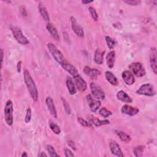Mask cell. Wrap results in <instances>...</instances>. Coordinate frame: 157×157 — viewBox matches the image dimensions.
<instances>
[{
  "label": "cell",
  "mask_w": 157,
  "mask_h": 157,
  "mask_svg": "<svg viewBox=\"0 0 157 157\" xmlns=\"http://www.w3.org/2000/svg\"><path fill=\"white\" fill-rule=\"evenodd\" d=\"M23 75L25 84L31 95V97L34 102H36L38 99V91L35 82L28 70H24Z\"/></svg>",
  "instance_id": "obj_1"
},
{
  "label": "cell",
  "mask_w": 157,
  "mask_h": 157,
  "mask_svg": "<svg viewBox=\"0 0 157 157\" xmlns=\"http://www.w3.org/2000/svg\"><path fill=\"white\" fill-rule=\"evenodd\" d=\"M47 48L53 58L60 66L66 61L63 53L53 44L48 43Z\"/></svg>",
  "instance_id": "obj_2"
},
{
  "label": "cell",
  "mask_w": 157,
  "mask_h": 157,
  "mask_svg": "<svg viewBox=\"0 0 157 157\" xmlns=\"http://www.w3.org/2000/svg\"><path fill=\"white\" fill-rule=\"evenodd\" d=\"M10 30L15 40L21 45H27L29 44L28 38L23 34L21 29L17 26H10Z\"/></svg>",
  "instance_id": "obj_3"
},
{
  "label": "cell",
  "mask_w": 157,
  "mask_h": 157,
  "mask_svg": "<svg viewBox=\"0 0 157 157\" xmlns=\"http://www.w3.org/2000/svg\"><path fill=\"white\" fill-rule=\"evenodd\" d=\"M13 103L11 100H8L4 109V119L6 123L9 126H11L13 124Z\"/></svg>",
  "instance_id": "obj_4"
},
{
  "label": "cell",
  "mask_w": 157,
  "mask_h": 157,
  "mask_svg": "<svg viewBox=\"0 0 157 157\" xmlns=\"http://www.w3.org/2000/svg\"><path fill=\"white\" fill-rule=\"evenodd\" d=\"M137 94L147 96H153L156 94V90L154 86L150 83H144L140 86L136 91Z\"/></svg>",
  "instance_id": "obj_5"
},
{
  "label": "cell",
  "mask_w": 157,
  "mask_h": 157,
  "mask_svg": "<svg viewBox=\"0 0 157 157\" xmlns=\"http://www.w3.org/2000/svg\"><path fill=\"white\" fill-rule=\"evenodd\" d=\"M129 68L131 72L137 77H142L145 75V69L141 63L134 62L129 64Z\"/></svg>",
  "instance_id": "obj_6"
},
{
  "label": "cell",
  "mask_w": 157,
  "mask_h": 157,
  "mask_svg": "<svg viewBox=\"0 0 157 157\" xmlns=\"http://www.w3.org/2000/svg\"><path fill=\"white\" fill-rule=\"evenodd\" d=\"M90 90L93 97L97 99H104L105 98V93L102 88L96 84L95 83L91 82L90 85Z\"/></svg>",
  "instance_id": "obj_7"
},
{
  "label": "cell",
  "mask_w": 157,
  "mask_h": 157,
  "mask_svg": "<svg viewBox=\"0 0 157 157\" xmlns=\"http://www.w3.org/2000/svg\"><path fill=\"white\" fill-rule=\"evenodd\" d=\"M86 100H87L90 109L92 112H96L101 107V101L99 99L93 98L91 94L87 95Z\"/></svg>",
  "instance_id": "obj_8"
},
{
  "label": "cell",
  "mask_w": 157,
  "mask_h": 157,
  "mask_svg": "<svg viewBox=\"0 0 157 157\" xmlns=\"http://www.w3.org/2000/svg\"><path fill=\"white\" fill-rule=\"evenodd\" d=\"M73 77L75 87L80 91H85L87 88V84L85 80L78 74Z\"/></svg>",
  "instance_id": "obj_9"
},
{
  "label": "cell",
  "mask_w": 157,
  "mask_h": 157,
  "mask_svg": "<svg viewBox=\"0 0 157 157\" xmlns=\"http://www.w3.org/2000/svg\"><path fill=\"white\" fill-rule=\"evenodd\" d=\"M71 27L73 31L80 37H83L84 36V31L82 27L78 23L76 19L74 17H71Z\"/></svg>",
  "instance_id": "obj_10"
},
{
  "label": "cell",
  "mask_w": 157,
  "mask_h": 157,
  "mask_svg": "<svg viewBox=\"0 0 157 157\" xmlns=\"http://www.w3.org/2000/svg\"><path fill=\"white\" fill-rule=\"evenodd\" d=\"M150 67L155 74H156L157 71V56H156V50L155 47L151 48L150 54Z\"/></svg>",
  "instance_id": "obj_11"
},
{
  "label": "cell",
  "mask_w": 157,
  "mask_h": 157,
  "mask_svg": "<svg viewBox=\"0 0 157 157\" xmlns=\"http://www.w3.org/2000/svg\"><path fill=\"white\" fill-rule=\"evenodd\" d=\"M109 147L112 153L117 156L123 157L124 155L121 151V149L119 144L115 140H112L109 143Z\"/></svg>",
  "instance_id": "obj_12"
},
{
  "label": "cell",
  "mask_w": 157,
  "mask_h": 157,
  "mask_svg": "<svg viewBox=\"0 0 157 157\" xmlns=\"http://www.w3.org/2000/svg\"><path fill=\"white\" fill-rule=\"evenodd\" d=\"M121 112L123 114L129 115V116H134L139 113V110L136 107H132L129 105L126 104L122 106L121 109Z\"/></svg>",
  "instance_id": "obj_13"
},
{
  "label": "cell",
  "mask_w": 157,
  "mask_h": 157,
  "mask_svg": "<svg viewBox=\"0 0 157 157\" xmlns=\"http://www.w3.org/2000/svg\"><path fill=\"white\" fill-rule=\"evenodd\" d=\"M84 73L91 77L92 79H96L101 74V71L96 68H92L89 66H85L83 68Z\"/></svg>",
  "instance_id": "obj_14"
},
{
  "label": "cell",
  "mask_w": 157,
  "mask_h": 157,
  "mask_svg": "<svg viewBox=\"0 0 157 157\" xmlns=\"http://www.w3.org/2000/svg\"><path fill=\"white\" fill-rule=\"evenodd\" d=\"M123 80L126 85H131L135 82V78L132 73L128 70L124 71L121 74Z\"/></svg>",
  "instance_id": "obj_15"
},
{
  "label": "cell",
  "mask_w": 157,
  "mask_h": 157,
  "mask_svg": "<svg viewBox=\"0 0 157 157\" xmlns=\"http://www.w3.org/2000/svg\"><path fill=\"white\" fill-rule=\"evenodd\" d=\"M45 102H46L47 108H48L50 114L54 118H57V112H56L53 99L50 96H48L46 98Z\"/></svg>",
  "instance_id": "obj_16"
},
{
  "label": "cell",
  "mask_w": 157,
  "mask_h": 157,
  "mask_svg": "<svg viewBox=\"0 0 157 157\" xmlns=\"http://www.w3.org/2000/svg\"><path fill=\"white\" fill-rule=\"evenodd\" d=\"M61 66L67 72H69L71 75L72 76H74L77 74H78V71L76 69V67L72 65L70 62H69L67 60H66L63 64L61 65Z\"/></svg>",
  "instance_id": "obj_17"
},
{
  "label": "cell",
  "mask_w": 157,
  "mask_h": 157,
  "mask_svg": "<svg viewBox=\"0 0 157 157\" xmlns=\"http://www.w3.org/2000/svg\"><path fill=\"white\" fill-rule=\"evenodd\" d=\"M46 28L48 31V32L50 33V36L55 40H58L59 39V35L58 30L55 28V26L51 23H48L47 26Z\"/></svg>",
  "instance_id": "obj_18"
},
{
  "label": "cell",
  "mask_w": 157,
  "mask_h": 157,
  "mask_svg": "<svg viewBox=\"0 0 157 157\" xmlns=\"http://www.w3.org/2000/svg\"><path fill=\"white\" fill-rule=\"evenodd\" d=\"M89 121L92 124H94L96 127H99L105 124H108L110 123V121L108 120H100L97 117L93 116H90L89 117Z\"/></svg>",
  "instance_id": "obj_19"
},
{
  "label": "cell",
  "mask_w": 157,
  "mask_h": 157,
  "mask_svg": "<svg viewBox=\"0 0 157 157\" xmlns=\"http://www.w3.org/2000/svg\"><path fill=\"white\" fill-rule=\"evenodd\" d=\"M117 98L118 100L127 103H131L132 102V98L124 91L120 90L117 93Z\"/></svg>",
  "instance_id": "obj_20"
},
{
  "label": "cell",
  "mask_w": 157,
  "mask_h": 157,
  "mask_svg": "<svg viewBox=\"0 0 157 157\" xmlns=\"http://www.w3.org/2000/svg\"><path fill=\"white\" fill-rule=\"evenodd\" d=\"M115 61V51H111L108 53L106 56V62L107 66L112 69L114 66V63Z\"/></svg>",
  "instance_id": "obj_21"
},
{
  "label": "cell",
  "mask_w": 157,
  "mask_h": 157,
  "mask_svg": "<svg viewBox=\"0 0 157 157\" xmlns=\"http://www.w3.org/2000/svg\"><path fill=\"white\" fill-rule=\"evenodd\" d=\"M66 86L67 88V90L69 91V93L71 95H74L77 93L76 87L75 85V83L72 79L71 77H67L66 79Z\"/></svg>",
  "instance_id": "obj_22"
},
{
  "label": "cell",
  "mask_w": 157,
  "mask_h": 157,
  "mask_svg": "<svg viewBox=\"0 0 157 157\" xmlns=\"http://www.w3.org/2000/svg\"><path fill=\"white\" fill-rule=\"evenodd\" d=\"M105 77L106 78V80L111 85L116 86V85H117L118 84V81L117 78L110 71H106L105 72Z\"/></svg>",
  "instance_id": "obj_23"
},
{
  "label": "cell",
  "mask_w": 157,
  "mask_h": 157,
  "mask_svg": "<svg viewBox=\"0 0 157 157\" xmlns=\"http://www.w3.org/2000/svg\"><path fill=\"white\" fill-rule=\"evenodd\" d=\"M38 9H39V12L41 17H42V18L45 21H49L50 20V17H49V14L48 13V11L47 10L46 7L41 2H40L39 4Z\"/></svg>",
  "instance_id": "obj_24"
},
{
  "label": "cell",
  "mask_w": 157,
  "mask_h": 157,
  "mask_svg": "<svg viewBox=\"0 0 157 157\" xmlns=\"http://www.w3.org/2000/svg\"><path fill=\"white\" fill-rule=\"evenodd\" d=\"M105 51H101L99 49H96L94 53V61L98 64H102L103 63V58Z\"/></svg>",
  "instance_id": "obj_25"
},
{
  "label": "cell",
  "mask_w": 157,
  "mask_h": 157,
  "mask_svg": "<svg viewBox=\"0 0 157 157\" xmlns=\"http://www.w3.org/2000/svg\"><path fill=\"white\" fill-rule=\"evenodd\" d=\"M115 133L119 137L120 139L124 142H129L131 140V137L126 132L121 131H115Z\"/></svg>",
  "instance_id": "obj_26"
},
{
  "label": "cell",
  "mask_w": 157,
  "mask_h": 157,
  "mask_svg": "<svg viewBox=\"0 0 157 157\" xmlns=\"http://www.w3.org/2000/svg\"><path fill=\"white\" fill-rule=\"evenodd\" d=\"M144 151V145H139L136 147L134 148V154L137 157L142 156L143 155V152Z\"/></svg>",
  "instance_id": "obj_27"
},
{
  "label": "cell",
  "mask_w": 157,
  "mask_h": 157,
  "mask_svg": "<svg viewBox=\"0 0 157 157\" xmlns=\"http://www.w3.org/2000/svg\"><path fill=\"white\" fill-rule=\"evenodd\" d=\"M49 126L50 128L51 129V130L56 134H59L61 132V129L59 127V126H58L55 123L53 122V121H50L49 122Z\"/></svg>",
  "instance_id": "obj_28"
},
{
  "label": "cell",
  "mask_w": 157,
  "mask_h": 157,
  "mask_svg": "<svg viewBox=\"0 0 157 157\" xmlns=\"http://www.w3.org/2000/svg\"><path fill=\"white\" fill-rule=\"evenodd\" d=\"M105 42L107 44V45L108 47V48L109 49H112L114 48L116 42L114 39H113L112 38H111L110 36H106L105 37Z\"/></svg>",
  "instance_id": "obj_29"
},
{
  "label": "cell",
  "mask_w": 157,
  "mask_h": 157,
  "mask_svg": "<svg viewBox=\"0 0 157 157\" xmlns=\"http://www.w3.org/2000/svg\"><path fill=\"white\" fill-rule=\"evenodd\" d=\"M99 113L101 116H102V117H104V118H107L112 114V112L110 111L109 110L107 109L105 107H102V108L100 109V110H99Z\"/></svg>",
  "instance_id": "obj_30"
},
{
  "label": "cell",
  "mask_w": 157,
  "mask_h": 157,
  "mask_svg": "<svg viewBox=\"0 0 157 157\" xmlns=\"http://www.w3.org/2000/svg\"><path fill=\"white\" fill-rule=\"evenodd\" d=\"M61 101H62L63 105V107H64V109L65 112H66L67 114L70 115L71 113V107H70V105H69V103H68L67 101L64 98H61Z\"/></svg>",
  "instance_id": "obj_31"
},
{
  "label": "cell",
  "mask_w": 157,
  "mask_h": 157,
  "mask_svg": "<svg viewBox=\"0 0 157 157\" xmlns=\"http://www.w3.org/2000/svg\"><path fill=\"white\" fill-rule=\"evenodd\" d=\"M47 148V150L49 153V155L50 156H58L59 155H58L55 151V149L54 148V147L51 145H47L46 146Z\"/></svg>",
  "instance_id": "obj_32"
},
{
  "label": "cell",
  "mask_w": 157,
  "mask_h": 157,
  "mask_svg": "<svg viewBox=\"0 0 157 157\" xmlns=\"http://www.w3.org/2000/svg\"><path fill=\"white\" fill-rule=\"evenodd\" d=\"M77 121L78 122L83 126H85V127H89V128H91L92 127V124L89 121H87L86 120L80 118V117H78L77 118Z\"/></svg>",
  "instance_id": "obj_33"
},
{
  "label": "cell",
  "mask_w": 157,
  "mask_h": 157,
  "mask_svg": "<svg viewBox=\"0 0 157 157\" xmlns=\"http://www.w3.org/2000/svg\"><path fill=\"white\" fill-rule=\"evenodd\" d=\"M88 10L90 13V15L92 17V18L94 20V21H97L98 18V13L95 10L94 8H93V7H89L88 8Z\"/></svg>",
  "instance_id": "obj_34"
},
{
  "label": "cell",
  "mask_w": 157,
  "mask_h": 157,
  "mask_svg": "<svg viewBox=\"0 0 157 157\" xmlns=\"http://www.w3.org/2000/svg\"><path fill=\"white\" fill-rule=\"evenodd\" d=\"M31 116H32V112H31V109L30 107H28L26 110V116L25 118V121L26 123H28L30 122L31 120Z\"/></svg>",
  "instance_id": "obj_35"
},
{
  "label": "cell",
  "mask_w": 157,
  "mask_h": 157,
  "mask_svg": "<svg viewBox=\"0 0 157 157\" xmlns=\"http://www.w3.org/2000/svg\"><path fill=\"white\" fill-rule=\"evenodd\" d=\"M124 2L131 6H137L141 3L139 0H124Z\"/></svg>",
  "instance_id": "obj_36"
},
{
  "label": "cell",
  "mask_w": 157,
  "mask_h": 157,
  "mask_svg": "<svg viewBox=\"0 0 157 157\" xmlns=\"http://www.w3.org/2000/svg\"><path fill=\"white\" fill-rule=\"evenodd\" d=\"M19 11L23 17H26L28 15L26 7L24 6H21L19 8Z\"/></svg>",
  "instance_id": "obj_37"
},
{
  "label": "cell",
  "mask_w": 157,
  "mask_h": 157,
  "mask_svg": "<svg viewBox=\"0 0 157 157\" xmlns=\"http://www.w3.org/2000/svg\"><path fill=\"white\" fill-rule=\"evenodd\" d=\"M64 154H65V156H66V157L74 156V153L70 150H69L67 148H65L64 149Z\"/></svg>",
  "instance_id": "obj_38"
},
{
  "label": "cell",
  "mask_w": 157,
  "mask_h": 157,
  "mask_svg": "<svg viewBox=\"0 0 157 157\" xmlns=\"http://www.w3.org/2000/svg\"><path fill=\"white\" fill-rule=\"evenodd\" d=\"M67 145H68L72 150H77L76 146H75L74 142L72 140H68V141H67Z\"/></svg>",
  "instance_id": "obj_39"
},
{
  "label": "cell",
  "mask_w": 157,
  "mask_h": 157,
  "mask_svg": "<svg viewBox=\"0 0 157 157\" xmlns=\"http://www.w3.org/2000/svg\"><path fill=\"white\" fill-rule=\"evenodd\" d=\"M21 61H19L18 63H17V71L18 72H20L21 71Z\"/></svg>",
  "instance_id": "obj_40"
},
{
  "label": "cell",
  "mask_w": 157,
  "mask_h": 157,
  "mask_svg": "<svg viewBox=\"0 0 157 157\" xmlns=\"http://www.w3.org/2000/svg\"><path fill=\"white\" fill-rule=\"evenodd\" d=\"M3 55H4V52H3V50L1 48V67H2V66Z\"/></svg>",
  "instance_id": "obj_41"
},
{
  "label": "cell",
  "mask_w": 157,
  "mask_h": 157,
  "mask_svg": "<svg viewBox=\"0 0 157 157\" xmlns=\"http://www.w3.org/2000/svg\"><path fill=\"white\" fill-rule=\"evenodd\" d=\"M93 1H87V0H83L82 1V2L83 4H90V3H91L93 2Z\"/></svg>",
  "instance_id": "obj_42"
},
{
  "label": "cell",
  "mask_w": 157,
  "mask_h": 157,
  "mask_svg": "<svg viewBox=\"0 0 157 157\" xmlns=\"http://www.w3.org/2000/svg\"><path fill=\"white\" fill-rule=\"evenodd\" d=\"M38 156H40V157H42V156H47V155L46 153H45L44 152H41L40 153H39L38 155Z\"/></svg>",
  "instance_id": "obj_43"
},
{
  "label": "cell",
  "mask_w": 157,
  "mask_h": 157,
  "mask_svg": "<svg viewBox=\"0 0 157 157\" xmlns=\"http://www.w3.org/2000/svg\"><path fill=\"white\" fill-rule=\"evenodd\" d=\"M21 156L22 157H24V156H28V155H27V153H26V151H23Z\"/></svg>",
  "instance_id": "obj_44"
}]
</instances>
